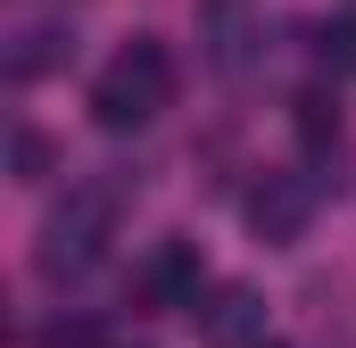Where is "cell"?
Returning a JSON list of instances; mask_svg holds the SVG:
<instances>
[{
  "label": "cell",
  "instance_id": "6da1fadb",
  "mask_svg": "<svg viewBox=\"0 0 356 348\" xmlns=\"http://www.w3.org/2000/svg\"><path fill=\"white\" fill-rule=\"evenodd\" d=\"M116 207H124V182H67V199L42 216V241H33V265L50 282H75L108 258V232H116Z\"/></svg>",
  "mask_w": 356,
  "mask_h": 348
},
{
  "label": "cell",
  "instance_id": "7a4b0ae2",
  "mask_svg": "<svg viewBox=\"0 0 356 348\" xmlns=\"http://www.w3.org/2000/svg\"><path fill=\"white\" fill-rule=\"evenodd\" d=\"M166 100H175V58H166V42L133 33V42L116 50V67L91 84V125H99V133H141Z\"/></svg>",
  "mask_w": 356,
  "mask_h": 348
},
{
  "label": "cell",
  "instance_id": "3957f363",
  "mask_svg": "<svg viewBox=\"0 0 356 348\" xmlns=\"http://www.w3.org/2000/svg\"><path fill=\"white\" fill-rule=\"evenodd\" d=\"M241 207H249V232H257L266 249H290V241L307 232V216H315V182H307V174H266Z\"/></svg>",
  "mask_w": 356,
  "mask_h": 348
},
{
  "label": "cell",
  "instance_id": "277c9868",
  "mask_svg": "<svg viewBox=\"0 0 356 348\" xmlns=\"http://www.w3.org/2000/svg\"><path fill=\"white\" fill-rule=\"evenodd\" d=\"M199 282H207V265H199V241H158L141 274H133V299L141 307H199Z\"/></svg>",
  "mask_w": 356,
  "mask_h": 348
},
{
  "label": "cell",
  "instance_id": "5b68a950",
  "mask_svg": "<svg viewBox=\"0 0 356 348\" xmlns=\"http://www.w3.org/2000/svg\"><path fill=\"white\" fill-rule=\"evenodd\" d=\"M191 324H199L207 348H257L266 340V299H257L249 282H216V290L191 307Z\"/></svg>",
  "mask_w": 356,
  "mask_h": 348
},
{
  "label": "cell",
  "instance_id": "8992f818",
  "mask_svg": "<svg viewBox=\"0 0 356 348\" xmlns=\"http://www.w3.org/2000/svg\"><path fill=\"white\" fill-rule=\"evenodd\" d=\"M199 42H207V58H216L224 75H241V67H249V42H257L249 0H199Z\"/></svg>",
  "mask_w": 356,
  "mask_h": 348
},
{
  "label": "cell",
  "instance_id": "52a82bcc",
  "mask_svg": "<svg viewBox=\"0 0 356 348\" xmlns=\"http://www.w3.org/2000/svg\"><path fill=\"white\" fill-rule=\"evenodd\" d=\"M75 58V33L67 25H25L17 42H8V84H42V75H58Z\"/></svg>",
  "mask_w": 356,
  "mask_h": 348
},
{
  "label": "cell",
  "instance_id": "ba28073f",
  "mask_svg": "<svg viewBox=\"0 0 356 348\" xmlns=\"http://www.w3.org/2000/svg\"><path fill=\"white\" fill-rule=\"evenodd\" d=\"M290 133H298L315 158H340V100H332V91H298V100H290Z\"/></svg>",
  "mask_w": 356,
  "mask_h": 348
},
{
  "label": "cell",
  "instance_id": "9c48e42d",
  "mask_svg": "<svg viewBox=\"0 0 356 348\" xmlns=\"http://www.w3.org/2000/svg\"><path fill=\"white\" fill-rule=\"evenodd\" d=\"M315 58H323L332 75H356V8H340V17L315 25Z\"/></svg>",
  "mask_w": 356,
  "mask_h": 348
},
{
  "label": "cell",
  "instance_id": "30bf717a",
  "mask_svg": "<svg viewBox=\"0 0 356 348\" xmlns=\"http://www.w3.org/2000/svg\"><path fill=\"white\" fill-rule=\"evenodd\" d=\"M8 166H17V182H42V174L58 166V150H50V133H33V125H17V133H8Z\"/></svg>",
  "mask_w": 356,
  "mask_h": 348
},
{
  "label": "cell",
  "instance_id": "8fae6325",
  "mask_svg": "<svg viewBox=\"0 0 356 348\" xmlns=\"http://www.w3.org/2000/svg\"><path fill=\"white\" fill-rule=\"evenodd\" d=\"M50 348H108V332H99L91 315H58V324H50Z\"/></svg>",
  "mask_w": 356,
  "mask_h": 348
}]
</instances>
